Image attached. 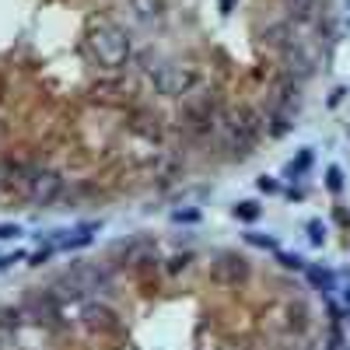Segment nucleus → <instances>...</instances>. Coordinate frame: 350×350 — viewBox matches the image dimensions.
<instances>
[{
	"label": "nucleus",
	"instance_id": "1",
	"mask_svg": "<svg viewBox=\"0 0 350 350\" xmlns=\"http://www.w3.org/2000/svg\"><path fill=\"white\" fill-rule=\"evenodd\" d=\"M84 49H88V56H92L98 67H109V70L126 67L130 64V53H133L130 36L116 21H109V18H98V21L88 25Z\"/></svg>",
	"mask_w": 350,
	"mask_h": 350
},
{
	"label": "nucleus",
	"instance_id": "14",
	"mask_svg": "<svg viewBox=\"0 0 350 350\" xmlns=\"http://www.w3.org/2000/svg\"><path fill=\"white\" fill-rule=\"evenodd\" d=\"M326 175H329V179H326V186H329L333 193H340V186H343V172H340V168L333 165V168H329Z\"/></svg>",
	"mask_w": 350,
	"mask_h": 350
},
{
	"label": "nucleus",
	"instance_id": "24",
	"mask_svg": "<svg viewBox=\"0 0 350 350\" xmlns=\"http://www.w3.org/2000/svg\"><path fill=\"white\" fill-rule=\"evenodd\" d=\"M347 305H350V291H347Z\"/></svg>",
	"mask_w": 350,
	"mask_h": 350
},
{
	"label": "nucleus",
	"instance_id": "25",
	"mask_svg": "<svg viewBox=\"0 0 350 350\" xmlns=\"http://www.w3.org/2000/svg\"><path fill=\"white\" fill-rule=\"evenodd\" d=\"M347 8H350V0H347Z\"/></svg>",
	"mask_w": 350,
	"mask_h": 350
},
{
	"label": "nucleus",
	"instance_id": "3",
	"mask_svg": "<svg viewBox=\"0 0 350 350\" xmlns=\"http://www.w3.org/2000/svg\"><path fill=\"white\" fill-rule=\"evenodd\" d=\"M183 126H189L193 133H211L221 123V102L214 92L207 88H193V92L183 98Z\"/></svg>",
	"mask_w": 350,
	"mask_h": 350
},
{
	"label": "nucleus",
	"instance_id": "9",
	"mask_svg": "<svg viewBox=\"0 0 350 350\" xmlns=\"http://www.w3.org/2000/svg\"><path fill=\"white\" fill-rule=\"evenodd\" d=\"M130 8L140 21H154L165 14V0H130Z\"/></svg>",
	"mask_w": 350,
	"mask_h": 350
},
{
	"label": "nucleus",
	"instance_id": "5",
	"mask_svg": "<svg viewBox=\"0 0 350 350\" xmlns=\"http://www.w3.org/2000/svg\"><path fill=\"white\" fill-rule=\"evenodd\" d=\"M64 193V179L60 172L53 168H32L25 175V196L28 203H36V207H49V203Z\"/></svg>",
	"mask_w": 350,
	"mask_h": 350
},
{
	"label": "nucleus",
	"instance_id": "21",
	"mask_svg": "<svg viewBox=\"0 0 350 350\" xmlns=\"http://www.w3.org/2000/svg\"><path fill=\"white\" fill-rule=\"evenodd\" d=\"M189 267V256H175V262H172V270H186Z\"/></svg>",
	"mask_w": 350,
	"mask_h": 350
},
{
	"label": "nucleus",
	"instance_id": "4",
	"mask_svg": "<svg viewBox=\"0 0 350 350\" xmlns=\"http://www.w3.org/2000/svg\"><path fill=\"white\" fill-rule=\"evenodd\" d=\"M151 84H154V92L165 95V98H186L200 84V74L189 64H175L172 60V64H158V70H151Z\"/></svg>",
	"mask_w": 350,
	"mask_h": 350
},
{
	"label": "nucleus",
	"instance_id": "19",
	"mask_svg": "<svg viewBox=\"0 0 350 350\" xmlns=\"http://www.w3.org/2000/svg\"><path fill=\"white\" fill-rule=\"evenodd\" d=\"M172 217H175V221H200V214H196V211H175Z\"/></svg>",
	"mask_w": 350,
	"mask_h": 350
},
{
	"label": "nucleus",
	"instance_id": "8",
	"mask_svg": "<svg viewBox=\"0 0 350 350\" xmlns=\"http://www.w3.org/2000/svg\"><path fill=\"white\" fill-rule=\"evenodd\" d=\"M84 323L88 326H92V329H116V326H120V323H116V319H112V312L109 308H95V305H88L84 308Z\"/></svg>",
	"mask_w": 350,
	"mask_h": 350
},
{
	"label": "nucleus",
	"instance_id": "23",
	"mask_svg": "<svg viewBox=\"0 0 350 350\" xmlns=\"http://www.w3.org/2000/svg\"><path fill=\"white\" fill-rule=\"evenodd\" d=\"M221 11L228 14V11H235V0H221Z\"/></svg>",
	"mask_w": 350,
	"mask_h": 350
},
{
	"label": "nucleus",
	"instance_id": "6",
	"mask_svg": "<svg viewBox=\"0 0 350 350\" xmlns=\"http://www.w3.org/2000/svg\"><path fill=\"white\" fill-rule=\"evenodd\" d=\"M211 280L217 287H242L249 280V259L239 252H217L211 259Z\"/></svg>",
	"mask_w": 350,
	"mask_h": 350
},
{
	"label": "nucleus",
	"instance_id": "18",
	"mask_svg": "<svg viewBox=\"0 0 350 350\" xmlns=\"http://www.w3.org/2000/svg\"><path fill=\"white\" fill-rule=\"evenodd\" d=\"M18 235H21L18 224H0V239H18Z\"/></svg>",
	"mask_w": 350,
	"mask_h": 350
},
{
	"label": "nucleus",
	"instance_id": "13",
	"mask_svg": "<svg viewBox=\"0 0 350 350\" xmlns=\"http://www.w3.org/2000/svg\"><path fill=\"white\" fill-rule=\"evenodd\" d=\"M308 165H312V154L305 151V154H301L298 161H291V165H287V175H291V179H295V175H301V172H305Z\"/></svg>",
	"mask_w": 350,
	"mask_h": 350
},
{
	"label": "nucleus",
	"instance_id": "22",
	"mask_svg": "<svg viewBox=\"0 0 350 350\" xmlns=\"http://www.w3.org/2000/svg\"><path fill=\"white\" fill-rule=\"evenodd\" d=\"M259 189H267V193H273V189H277V183H273V179H259Z\"/></svg>",
	"mask_w": 350,
	"mask_h": 350
},
{
	"label": "nucleus",
	"instance_id": "10",
	"mask_svg": "<svg viewBox=\"0 0 350 350\" xmlns=\"http://www.w3.org/2000/svg\"><path fill=\"white\" fill-rule=\"evenodd\" d=\"M305 273H308L312 287H319V291H333V287H336L333 270H323V267H305Z\"/></svg>",
	"mask_w": 350,
	"mask_h": 350
},
{
	"label": "nucleus",
	"instance_id": "15",
	"mask_svg": "<svg viewBox=\"0 0 350 350\" xmlns=\"http://www.w3.org/2000/svg\"><path fill=\"white\" fill-rule=\"evenodd\" d=\"M308 239H312L315 245H323V239H326V228L319 224V221H312V224H308Z\"/></svg>",
	"mask_w": 350,
	"mask_h": 350
},
{
	"label": "nucleus",
	"instance_id": "17",
	"mask_svg": "<svg viewBox=\"0 0 350 350\" xmlns=\"http://www.w3.org/2000/svg\"><path fill=\"white\" fill-rule=\"evenodd\" d=\"M252 245H259V249H277V242L273 239H262V235H245Z\"/></svg>",
	"mask_w": 350,
	"mask_h": 350
},
{
	"label": "nucleus",
	"instance_id": "12",
	"mask_svg": "<svg viewBox=\"0 0 350 350\" xmlns=\"http://www.w3.org/2000/svg\"><path fill=\"white\" fill-rule=\"evenodd\" d=\"M235 217H239V221H256V217H259V203H252V200H242L239 207H235Z\"/></svg>",
	"mask_w": 350,
	"mask_h": 350
},
{
	"label": "nucleus",
	"instance_id": "2",
	"mask_svg": "<svg viewBox=\"0 0 350 350\" xmlns=\"http://www.w3.org/2000/svg\"><path fill=\"white\" fill-rule=\"evenodd\" d=\"M217 130H221L224 148H231V154L245 158L252 151V144L259 140V133H262V120L252 109H235V112H221Z\"/></svg>",
	"mask_w": 350,
	"mask_h": 350
},
{
	"label": "nucleus",
	"instance_id": "11",
	"mask_svg": "<svg viewBox=\"0 0 350 350\" xmlns=\"http://www.w3.org/2000/svg\"><path fill=\"white\" fill-rule=\"evenodd\" d=\"M315 8H319V0H287V11L295 18H312Z\"/></svg>",
	"mask_w": 350,
	"mask_h": 350
},
{
	"label": "nucleus",
	"instance_id": "16",
	"mask_svg": "<svg viewBox=\"0 0 350 350\" xmlns=\"http://www.w3.org/2000/svg\"><path fill=\"white\" fill-rule=\"evenodd\" d=\"M280 262H284L287 270H305V262H301V256H287V252H284V256H280Z\"/></svg>",
	"mask_w": 350,
	"mask_h": 350
},
{
	"label": "nucleus",
	"instance_id": "20",
	"mask_svg": "<svg viewBox=\"0 0 350 350\" xmlns=\"http://www.w3.org/2000/svg\"><path fill=\"white\" fill-rule=\"evenodd\" d=\"M14 259H21V252H8V256H0V270H8Z\"/></svg>",
	"mask_w": 350,
	"mask_h": 350
},
{
	"label": "nucleus",
	"instance_id": "7",
	"mask_svg": "<svg viewBox=\"0 0 350 350\" xmlns=\"http://www.w3.org/2000/svg\"><path fill=\"white\" fill-rule=\"evenodd\" d=\"M262 39H267V46H273L280 53H291L298 46V36H295V28H291V25H270L267 32H262Z\"/></svg>",
	"mask_w": 350,
	"mask_h": 350
}]
</instances>
